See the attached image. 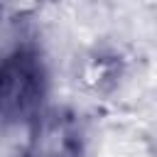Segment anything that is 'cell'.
<instances>
[{
	"instance_id": "obj_1",
	"label": "cell",
	"mask_w": 157,
	"mask_h": 157,
	"mask_svg": "<svg viewBox=\"0 0 157 157\" xmlns=\"http://www.w3.org/2000/svg\"><path fill=\"white\" fill-rule=\"evenodd\" d=\"M42 96V69L32 56L15 54L0 69V108L17 118L27 115Z\"/></svg>"
}]
</instances>
